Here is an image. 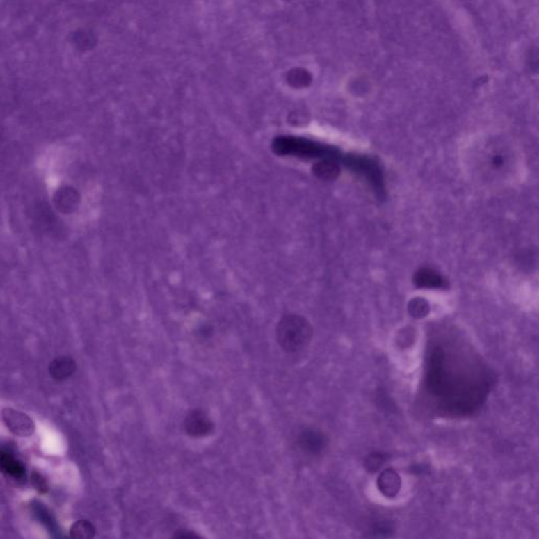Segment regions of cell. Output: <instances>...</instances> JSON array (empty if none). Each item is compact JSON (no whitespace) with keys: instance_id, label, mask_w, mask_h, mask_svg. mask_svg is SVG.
<instances>
[{"instance_id":"277c9868","label":"cell","mask_w":539,"mask_h":539,"mask_svg":"<svg viewBox=\"0 0 539 539\" xmlns=\"http://www.w3.org/2000/svg\"><path fill=\"white\" fill-rule=\"evenodd\" d=\"M33 223L37 231L49 236H61L63 233V225L46 202H40L34 207Z\"/></svg>"},{"instance_id":"3957f363","label":"cell","mask_w":539,"mask_h":539,"mask_svg":"<svg viewBox=\"0 0 539 539\" xmlns=\"http://www.w3.org/2000/svg\"><path fill=\"white\" fill-rule=\"evenodd\" d=\"M346 167L360 176H364V179L372 186L373 190L376 192L378 198L385 195V180H383V172L380 167L374 159H369L362 155H350L344 159Z\"/></svg>"},{"instance_id":"30bf717a","label":"cell","mask_w":539,"mask_h":539,"mask_svg":"<svg viewBox=\"0 0 539 539\" xmlns=\"http://www.w3.org/2000/svg\"><path fill=\"white\" fill-rule=\"evenodd\" d=\"M377 487L383 496L389 498L395 497L401 491V476L393 469H387L379 475L377 479Z\"/></svg>"},{"instance_id":"ac0fdd59","label":"cell","mask_w":539,"mask_h":539,"mask_svg":"<svg viewBox=\"0 0 539 539\" xmlns=\"http://www.w3.org/2000/svg\"><path fill=\"white\" fill-rule=\"evenodd\" d=\"M32 483L40 493H46V492H48V483L45 481L44 477H42V475L38 474V473H33Z\"/></svg>"},{"instance_id":"8992f818","label":"cell","mask_w":539,"mask_h":539,"mask_svg":"<svg viewBox=\"0 0 539 539\" xmlns=\"http://www.w3.org/2000/svg\"><path fill=\"white\" fill-rule=\"evenodd\" d=\"M3 418L8 429L15 435L26 437L32 435L35 432V425L32 418L22 412L7 408L3 410Z\"/></svg>"},{"instance_id":"52a82bcc","label":"cell","mask_w":539,"mask_h":539,"mask_svg":"<svg viewBox=\"0 0 539 539\" xmlns=\"http://www.w3.org/2000/svg\"><path fill=\"white\" fill-rule=\"evenodd\" d=\"M298 444L307 454L317 455L323 452L328 446V438L319 430H303L298 436Z\"/></svg>"},{"instance_id":"8fae6325","label":"cell","mask_w":539,"mask_h":539,"mask_svg":"<svg viewBox=\"0 0 539 539\" xmlns=\"http://www.w3.org/2000/svg\"><path fill=\"white\" fill-rule=\"evenodd\" d=\"M414 284L422 289H446L447 282L431 268H421L414 277Z\"/></svg>"},{"instance_id":"4fadbf2b","label":"cell","mask_w":539,"mask_h":539,"mask_svg":"<svg viewBox=\"0 0 539 539\" xmlns=\"http://www.w3.org/2000/svg\"><path fill=\"white\" fill-rule=\"evenodd\" d=\"M312 171L314 175L321 179L331 180L337 177L339 168L332 159H323L319 163H315Z\"/></svg>"},{"instance_id":"6da1fadb","label":"cell","mask_w":539,"mask_h":539,"mask_svg":"<svg viewBox=\"0 0 539 539\" xmlns=\"http://www.w3.org/2000/svg\"><path fill=\"white\" fill-rule=\"evenodd\" d=\"M273 152L280 156L303 159H339V152L331 145L296 136H278L272 143Z\"/></svg>"},{"instance_id":"ba28073f","label":"cell","mask_w":539,"mask_h":539,"mask_svg":"<svg viewBox=\"0 0 539 539\" xmlns=\"http://www.w3.org/2000/svg\"><path fill=\"white\" fill-rule=\"evenodd\" d=\"M53 202L59 212L70 214L79 209L81 195L72 186H63L55 192Z\"/></svg>"},{"instance_id":"ffe728a7","label":"cell","mask_w":539,"mask_h":539,"mask_svg":"<svg viewBox=\"0 0 539 539\" xmlns=\"http://www.w3.org/2000/svg\"><path fill=\"white\" fill-rule=\"evenodd\" d=\"M504 163H505V159H504V157L501 156V155H494V156L492 157V165L495 168L501 167V166L504 165Z\"/></svg>"},{"instance_id":"7c38bea8","label":"cell","mask_w":539,"mask_h":539,"mask_svg":"<svg viewBox=\"0 0 539 539\" xmlns=\"http://www.w3.org/2000/svg\"><path fill=\"white\" fill-rule=\"evenodd\" d=\"M75 371V362L67 356L56 358L50 364V374L56 380H65L69 378Z\"/></svg>"},{"instance_id":"7a4b0ae2","label":"cell","mask_w":539,"mask_h":539,"mask_svg":"<svg viewBox=\"0 0 539 539\" xmlns=\"http://www.w3.org/2000/svg\"><path fill=\"white\" fill-rule=\"evenodd\" d=\"M276 336L282 350L295 353L309 346L313 337V327L300 315H284L276 328Z\"/></svg>"},{"instance_id":"5b68a950","label":"cell","mask_w":539,"mask_h":539,"mask_svg":"<svg viewBox=\"0 0 539 539\" xmlns=\"http://www.w3.org/2000/svg\"><path fill=\"white\" fill-rule=\"evenodd\" d=\"M184 428L186 433L192 437H204L214 431V424L206 412L194 409L186 414Z\"/></svg>"},{"instance_id":"2e32d148","label":"cell","mask_w":539,"mask_h":539,"mask_svg":"<svg viewBox=\"0 0 539 539\" xmlns=\"http://www.w3.org/2000/svg\"><path fill=\"white\" fill-rule=\"evenodd\" d=\"M33 509H34V513L36 514L38 520L49 529L50 532H57L56 522H55L54 518L51 515L50 512L44 507V505L35 503Z\"/></svg>"},{"instance_id":"e0dca14e","label":"cell","mask_w":539,"mask_h":539,"mask_svg":"<svg viewBox=\"0 0 539 539\" xmlns=\"http://www.w3.org/2000/svg\"><path fill=\"white\" fill-rule=\"evenodd\" d=\"M386 460V455L378 452L371 453L364 459V466L369 473H376L380 470Z\"/></svg>"},{"instance_id":"5bb4252c","label":"cell","mask_w":539,"mask_h":539,"mask_svg":"<svg viewBox=\"0 0 539 539\" xmlns=\"http://www.w3.org/2000/svg\"><path fill=\"white\" fill-rule=\"evenodd\" d=\"M96 529L89 520H81L74 522L70 529V534L73 538L90 539L95 536Z\"/></svg>"},{"instance_id":"9c48e42d","label":"cell","mask_w":539,"mask_h":539,"mask_svg":"<svg viewBox=\"0 0 539 539\" xmlns=\"http://www.w3.org/2000/svg\"><path fill=\"white\" fill-rule=\"evenodd\" d=\"M0 471L16 483L26 481V468L22 461L6 450H0Z\"/></svg>"},{"instance_id":"d6986e66","label":"cell","mask_w":539,"mask_h":539,"mask_svg":"<svg viewBox=\"0 0 539 539\" xmlns=\"http://www.w3.org/2000/svg\"><path fill=\"white\" fill-rule=\"evenodd\" d=\"M175 538H186V539H198L200 538V535L195 534V533L190 532L188 530H178L177 532L174 534Z\"/></svg>"},{"instance_id":"9a60e30c","label":"cell","mask_w":539,"mask_h":539,"mask_svg":"<svg viewBox=\"0 0 539 539\" xmlns=\"http://www.w3.org/2000/svg\"><path fill=\"white\" fill-rule=\"evenodd\" d=\"M410 315L414 319H424L430 312V305L428 301L424 298L412 299L408 305Z\"/></svg>"}]
</instances>
